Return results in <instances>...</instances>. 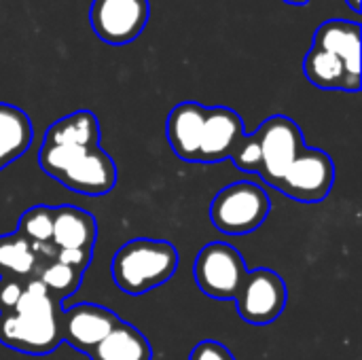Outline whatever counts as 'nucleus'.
I'll use <instances>...</instances> for the list:
<instances>
[{"instance_id": "nucleus-22", "label": "nucleus", "mask_w": 362, "mask_h": 360, "mask_svg": "<svg viewBox=\"0 0 362 360\" xmlns=\"http://www.w3.org/2000/svg\"><path fill=\"white\" fill-rule=\"evenodd\" d=\"M238 170L246 174H259L261 170V146L255 134H244L229 157Z\"/></svg>"}, {"instance_id": "nucleus-7", "label": "nucleus", "mask_w": 362, "mask_h": 360, "mask_svg": "<svg viewBox=\"0 0 362 360\" xmlns=\"http://www.w3.org/2000/svg\"><path fill=\"white\" fill-rule=\"evenodd\" d=\"M335 185V163L320 149H303L274 189L301 204H318Z\"/></svg>"}, {"instance_id": "nucleus-21", "label": "nucleus", "mask_w": 362, "mask_h": 360, "mask_svg": "<svg viewBox=\"0 0 362 360\" xmlns=\"http://www.w3.org/2000/svg\"><path fill=\"white\" fill-rule=\"evenodd\" d=\"M17 233L34 244H49L53 233V208L51 206H32L28 208L17 223Z\"/></svg>"}, {"instance_id": "nucleus-10", "label": "nucleus", "mask_w": 362, "mask_h": 360, "mask_svg": "<svg viewBox=\"0 0 362 360\" xmlns=\"http://www.w3.org/2000/svg\"><path fill=\"white\" fill-rule=\"evenodd\" d=\"M119 323L121 318L112 310L98 303H76L62 310L57 316L62 344H68L87 356Z\"/></svg>"}, {"instance_id": "nucleus-15", "label": "nucleus", "mask_w": 362, "mask_h": 360, "mask_svg": "<svg viewBox=\"0 0 362 360\" xmlns=\"http://www.w3.org/2000/svg\"><path fill=\"white\" fill-rule=\"evenodd\" d=\"M303 72L305 79L320 89H341V91L361 89V76H354L337 55L316 45H312L310 51L305 53Z\"/></svg>"}, {"instance_id": "nucleus-9", "label": "nucleus", "mask_w": 362, "mask_h": 360, "mask_svg": "<svg viewBox=\"0 0 362 360\" xmlns=\"http://www.w3.org/2000/svg\"><path fill=\"white\" fill-rule=\"evenodd\" d=\"M151 17L148 0H93L89 23L100 40L123 47L136 40Z\"/></svg>"}, {"instance_id": "nucleus-6", "label": "nucleus", "mask_w": 362, "mask_h": 360, "mask_svg": "<svg viewBox=\"0 0 362 360\" xmlns=\"http://www.w3.org/2000/svg\"><path fill=\"white\" fill-rule=\"evenodd\" d=\"M255 136L261 146V170L257 176H261L265 185L276 187L295 157L305 149L303 132L293 119L274 115L259 125Z\"/></svg>"}, {"instance_id": "nucleus-26", "label": "nucleus", "mask_w": 362, "mask_h": 360, "mask_svg": "<svg viewBox=\"0 0 362 360\" xmlns=\"http://www.w3.org/2000/svg\"><path fill=\"white\" fill-rule=\"evenodd\" d=\"M346 4H348L356 15H361L362 13V0H346Z\"/></svg>"}, {"instance_id": "nucleus-13", "label": "nucleus", "mask_w": 362, "mask_h": 360, "mask_svg": "<svg viewBox=\"0 0 362 360\" xmlns=\"http://www.w3.org/2000/svg\"><path fill=\"white\" fill-rule=\"evenodd\" d=\"M98 240V221L91 212L64 204L53 208L51 244L57 250H93Z\"/></svg>"}, {"instance_id": "nucleus-5", "label": "nucleus", "mask_w": 362, "mask_h": 360, "mask_svg": "<svg viewBox=\"0 0 362 360\" xmlns=\"http://www.w3.org/2000/svg\"><path fill=\"white\" fill-rule=\"evenodd\" d=\"M248 274V267L244 263V257L238 248H233L227 242H210L206 244L195 259L193 276L199 286V291L206 297L229 301L235 299L244 278Z\"/></svg>"}, {"instance_id": "nucleus-20", "label": "nucleus", "mask_w": 362, "mask_h": 360, "mask_svg": "<svg viewBox=\"0 0 362 360\" xmlns=\"http://www.w3.org/2000/svg\"><path fill=\"white\" fill-rule=\"evenodd\" d=\"M36 278L45 284L49 297L53 301H57V303H62L70 295H74L78 291L81 282H83L81 272H76V269L59 263V261H51V263L42 265Z\"/></svg>"}, {"instance_id": "nucleus-12", "label": "nucleus", "mask_w": 362, "mask_h": 360, "mask_svg": "<svg viewBox=\"0 0 362 360\" xmlns=\"http://www.w3.org/2000/svg\"><path fill=\"white\" fill-rule=\"evenodd\" d=\"M206 106L199 102H180L176 104L165 123V134L172 153L189 163H197V153L202 144Z\"/></svg>"}, {"instance_id": "nucleus-4", "label": "nucleus", "mask_w": 362, "mask_h": 360, "mask_svg": "<svg viewBox=\"0 0 362 360\" xmlns=\"http://www.w3.org/2000/svg\"><path fill=\"white\" fill-rule=\"evenodd\" d=\"M272 212V199L257 182L238 180L216 193L210 204V221L225 236L257 231Z\"/></svg>"}, {"instance_id": "nucleus-8", "label": "nucleus", "mask_w": 362, "mask_h": 360, "mask_svg": "<svg viewBox=\"0 0 362 360\" xmlns=\"http://www.w3.org/2000/svg\"><path fill=\"white\" fill-rule=\"evenodd\" d=\"M233 301L238 303V314L242 320L255 327H265L284 312L288 291L280 274L267 267H259L252 272L248 269L244 284Z\"/></svg>"}, {"instance_id": "nucleus-16", "label": "nucleus", "mask_w": 362, "mask_h": 360, "mask_svg": "<svg viewBox=\"0 0 362 360\" xmlns=\"http://www.w3.org/2000/svg\"><path fill=\"white\" fill-rule=\"evenodd\" d=\"M34 140V127L30 117L6 102H0V172L17 161Z\"/></svg>"}, {"instance_id": "nucleus-14", "label": "nucleus", "mask_w": 362, "mask_h": 360, "mask_svg": "<svg viewBox=\"0 0 362 360\" xmlns=\"http://www.w3.org/2000/svg\"><path fill=\"white\" fill-rule=\"evenodd\" d=\"M314 45L337 55L346 68L361 76V23L348 19H329L318 25Z\"/></svg>"}, {"instance_id": "nucleus-3", "label": "nucleus", "mask_w": 362, "mask_h": 360, "mask_svg": "<svg viewBox=\"0 0 362 360\" xmlns=\"http://www.w3.org/2000/svg\"><path fill=\"white\" fill-rule=\"evenodd\" d=\"M178 250L165 240L134 238L112 257V280L125 295H146L172 280L178 269Z\"/></svg>"}, {"instance_id": "nucleus-18", "label": "nucleus", "mask_w": 362, "mask_h": 360, "mask_svg": "<svg viewBox=\"0 0 362 360\" xmlns=\"http://www.w3.org/2000/svg\"><path fill=\"white\" fill-rule=\"evenodd\" d=\"M42 144L64 146H100V121L91 110L70 112L45 132Z\"/></svg>"}, {"instance_id": "nucleus-23", "label": "nucleus", "mask_w": 362, "mask_h": 360, "mask_svg": "<svg viewBox=\"0 0 362 360\" xmlns=\"http://www.w3.org/2000/svg\"><path fill=\"white\" fill-rule=\"evenodd\" d=\"M28 280H17V278H0V314L13 312L19 297L25 291Z\"/></svg>"}, {"instance_id": "nucleus-17", "label": "nucleus", "mask_w": 362, "mask_h": 360, "mask_svg": "<svg viewBox=\"0 0 362 360\" xmlns=\"http://www.w3.org/2000/svg\"><path fill=\"white\" fill-rule=\"evenodd\" d=\"M91 360H153V348L129 323H119L89 354Z\"/></svg>"}, {"instance_id": "nucleus-24", "label": "nucleus", "mask_w": 362, "mask_h": 360, "mask_svg": "<svg viewBox=\"0 0 362 360\" xmlns=\"http://www.w3.org/2000/svg\"><path fill=\"white\" fill-rule=\"evenodd\" d=\"M189 360H235L231 350H227V346H223L221 342H214V339H206V342H199L191 354Z\"/></svg>"}, {"instance_id": "nucleus-27", "label": "nucleus", "mask_w": 362, "mask_h": 360, "mask_svg": "<svg viewBox=\"0 0 362 360\" xmlns=\"http://www.w3.org/2000/svg\"><path fill=\"white\" fill-rule=\"evenodd\" d=\"M286 4H295V6H301V4H305V2H310V0H284Z\"/></svg>"}, {"instance_id": "nucleus-11", "label": "nucleus", "mask_w": 362, "mask_h": 360, "mask_svg": "<svg viewBox=\"0 0 362 360\" xmlns=\"http://www.w3.org/2000/svg\"><path fill=\"white\" fill-rule=\"evenodd\" d=\"M246 134L242 117L227 106L206 108L197 163H221L231 157L235 144Z\"/></svg>"}, {"instance_id": "nucleus-25", "label": "nucleus", "mask_w": 362, "mask_h": 360, "mask_svg": "<svg viewBox=\"0 0 362 360\" xmlns=\"http://www.w3.org/2000/svg\"><path fill=\"white\" fill-rule=\"evenodd\" d=\"M91 259H93V250H57L55 252V261H59L81 274H85Z\"/></svg>"}, {"instance_id": "nucleus-2", "label": "nucleus", "mask_w": 362, "mask_h": 360, "mask_svg": "<svg viewBox=\"0 0 362 360\" xmlns=\"http://www.w3.org/2000/svg\"><path fill=\"white\" fill-rule=\"evenodd\" d=\"M38 166L68 191L89 197L106 195L117 185V166L102 146L40 144Z\"/></svg>"}, {"instance_id": "nucleus-19", "label": "nucleus", "mask_w": 362, "mask_h": 360, "mask_svg": "<svg viewBox=\"0 0 362 360\" xmlns=\"http://www.w3.org/2000/svg\"><path fill=\"white\" fill-rule=\"evenodd\" d=\"M40 261L28 240L17 231L0 236V278L32 280L40 272Z\"/></svg>"}, {"instance_id": "nucleus-1", "label": "nucleus", "mask_w": 362, "mask_h": 360, "mask_svg": "<svg viewBox=\"0 0 362 360\" xmlns=\"http://www.w3.org/2000/svg\"><path fill=\"white\" fill-rule=\"evenodd\" d=\"M62 303L53 301L38 278L25 282L13 312L0 314V344L30 356H42L57 350L62 333L57 316Z\"/></svg>"}]
</instances>
